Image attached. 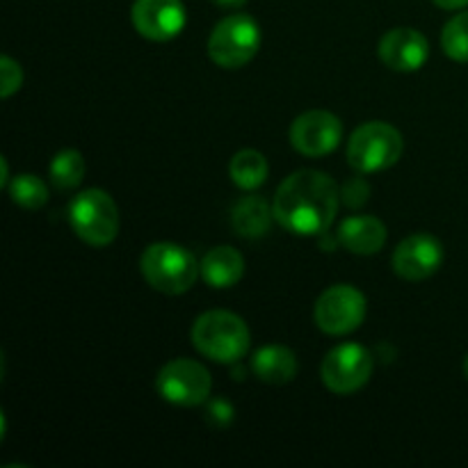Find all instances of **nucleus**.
I'll list each match as a JSON object with an SVG mask.
<instances>
[{"label":"nucleus","mask_w":468,"mask_h":468,"mask_svg":"<svg viewBox=\"0 0 468 468\" xmlns=\"http://www.w3.org/2000/svg\"><path fill=\"white\" fill-rule=\"evenodd\" d=\"M336 181L315 169H300L279 186L274 195V219L295 236H320L338 213Z\"/></svg>","instance_id":"1"},{"label":"nucleus","mask_w":468,"mask_h":468,"mask_svg":"<svg viewBox=\"0 0 468 468\" xmlns=\"http://www.w3.org/2000/svg\"><path fill=\"white\" fill-rule=\"evenodd\" d=\"M250 329L245 320L229 311H208L192 327V346L218 364H236L250 352Z\"/></svg>","instance_id":"2"},{"label":"nucleus","mask_w":468,"mask_h":468,"mask_svg":"<svg viewBox=\"0 0 468 468\" xmlns=\"http://www.w3.org/2000/svg\"><path fill=\"white\" fill-rule=\"evenodd\" d=\"M140 272L154 291L165 295H183L199 279L201 265L183 247L172 242H155L142 254Z\"/></svg>","instance_id":"3"},{"label":"nucleus","mask_w":468,"mask_h":468,"mask_svg":"<svg viewBox=\"0 0 468 468\" xmlns=\"http://www.w3.org/2000/svg\"><path fill=\"white\" fill-rule=\"evenodd\" d=\"M405 142L398 128L384 122H368L356 128L347 144V163L359 174H375L393 167L402 158Z\"/></svg>","instance_id":"4"},{"label":"nucleus","mask_w":468,"mask_h":468,"mask_svg":"<svg viewBox=\"0 0 468 468\" xmlns=\"http://www.w3.org/2000/svg\"><path fill=\"white\" fill-rule=\"evenodd\" d=\"M69 222L82 242L91 247H105L119 233V210L108 192L91 187L80 192L69 204Z\"/></svg>","instance_id":"5"},{"label":"nucleus","mask_w":468,"mask_h":468,"mask_svg":"<svg viewBox=\"0 0 468 468\" xmlns=\"http://www.w3.org/2000/svg\"><path fill=\"white\" fill-rule=\"evenodd\" d=\"M261 48V27L247 14H233L213 27L208 55L218 67L240 69L256 58Z\"/></svg>","instance_id":"6"},{"label":"nucleus","mask_w":468,"mask_h":468,"mask_svg":"<svg viewBox=\"0 0 468 468\" xmlns=\"http://www.w3.org/2000/svg\"><path fill=\"white\" fill-rule=\"evenodd\" d=\"M155 388L167 402L176 407H197L208 400L213 379L210 373L192 359H172L160 368Z\"/></svg>","instance_id":"7"},{"label":"nucleus","mask_w":468,"mask_h":468,"mask_svg":"<svg viewBox=\"0 0 468 468\" xmlns=\"http://www.w3.org/2000/svg\"><path fill=\"white\" fill-rule=\"evenodd\" d=\"M320 375L329 391L336 396H350L368 384L373 375V355L364 346L343 343L324 356Z\"/></svg>","instance_id":"8"},{"label":"nucleus","mask_w":468,"mask_h":468,"mask_svg":"<svg viewBox=\"0 0 468 468\" xmlns=\"http://www.w3.org/2000/svg\"><path fill=\"white\" fill-rule=\"evenodd\" d=\"M366 318V297L355 286L338 283L324 291L315 304V324L329 336H346L361 327Z\"/></svg>","instance_id":"9"},{"label":"nucleus","mask_w":468,"mask_h":468,"mask_svg":"<svg viewBox=\"0 0 468 468\" xmlns=\"http://www.w3.org/2000/svg\"><path fill=\"white\" fill-rule=\"evenodd\" d=\"M343 140V123L327 110H311L300 114L291 126V144L309 158L332 154Z\"/></svg>","instance_id":"10"},{"label":"nucleus","mask_w":468,"mask_h":468,"mask_svg":"<svg viewBox=\"0 0 468 468\" xmlns=\"http://www.w3.org/2000/svg\"><path fill=\"white\" fill-rule=\"evenodd\" d=\"M133 26L151 41H169L186 27V5L181 0H135Z\"/></svg>","instance_id":"11"},{"label":"nucleus","mask_w":468,"mask_h":468,"mask_svg":"<svg viewBox=\"0 0 468 468\" xmlns=\"http://www.w3.org/2000/svg\"><path fill=\"white\" fill-rule=\"evenodd\" d=\"M443 263V247L428 233L405 238L393 251V270L405 282H423L432 277Z\"/></svg>","instance_id":"12"},{"label":"nucleus","mask_w":468,"mask_h":468,"mask_svg":"<svg viewBox=\"0 0 468 468\" xmlns=\"http://www.w3.org/2000/svg\"><path fill=\"white\" fill-rule=\"evenodd\" d=\"M379 59L393 71H419L430 58V44L425 35L414 27H393L379 39Z\"/></svg>","instance_id":"13"},{"label":"nucleus","mask_w":468,"mask_h":468,"mask_svg":"<svg viewBox=\"0 0 468 468\" xmlns=\"http://www.w3.org/2000/svg\"><path fill=\"white\" fill-rule=\"evenodd\" d=\"M338 242L347 251L356 256H373L387 242V227L382 219L373 215H359V218L343 219L336 231Z\"/></svg>","instance_id":"14"},{"label":"nucleus","mask_w":468,"mask_h":468,"mask_svg":"<svg viewBox=\"0 0 468 468\" xmlns=\"http://www.w3.org/2000/svg\"><path fill=\"white\" fill-rule=\"evenodd\" d=\"M201 274L213 288H231L245 274V259L238 250L224 245L213 247L201 261Z\"/></svg>","instance_id":"15"},{"label":"nucleus","mask_w":468,"mask_h":468,"mask_svg":"<svg viewBox=\"0 0 468 468\" xmlns=\"http://www.w3.org/2000/svg\"><path fill=\"white\" fill-rule=\"evenodd\" d=\"M251 370L265 384H288L297 375V359L288 347L265 346L251 359Z\"/></svg>","instance_id":"16"},{"label":"nucleus","mask_w":468,"mask_h":468,"mask_svg":"<svg viewBox=\"0 0 468 468\" xmlns=\"http://www.w3.org/2000/svg\"><path fill=\"white\" fill-rule=\"evenodd\" d=\"M274 210L270 208L263 197L247 195L236 204L231 215V224L238 236L242 238H263L270 231Z\"/></svg>","instance_id":"17"},{"label":"nucleus","mask_w":468,"mask_h":468,"mask_svg":"<svg viewBox=\"0 0 468 468\" xmlns=\"http://www.w3.org/2000/svg\"><path fill=\"white\" fill-rule=\"evenodd\" d=\"M229 174H231V181L238 187H242V190H256L268 178V160H265L263 154H259L254 149L238 151L233 155Z\"/></svg>","instance_id":"18"},{"label":"nucleus","mask_w":468,"mask_h":468,"mask_svg":"<svg viewBox=\"0 0 468 468\" xmlns=\"http://www.w3.org/2000/svg\"><path fill=\"white\" fill-rule=\"evenodd\" d=\"M50 181L55 183V187L59 190H73L82 183L85 178V158L80 155V151L76 149H64L50 160Z\"/></svg>","instance_id":"19"},{"label":"nucleus","mask_w":468,"mask_h":468,"mask_svg":"<svg viewBox=\"0 0 468 468\" xmlns=\"http://www.w3.org/2000/svg\"><path fill=\"white\" fill-rule=\"evenodd\" d=\"M7 187L14 204L26 210H39L48 201V187H46V183L39 176H32V174L14 176Z\"/></svg>","instance_id":"20"},{"label":"nucleus","mask_w":468,"mask_h":468,"mask_svg":"<svg viewBox=\"0 0 468 468\" xmlns=\"http://www.w3.org/2000/svg\"><path fill=\"white\" fill-rule=\"evenodd\" d=\"M443 53L455 62H468V12L457 14L446 23L441 35Z\"/></svg>","instance_id":"21"},{"label":"nucleus","mask_w":468,"mask_h":468,"mask_svg":"<svg viewBox=\"0 0 468 468\" xmlns=\"http://www.w3.org/2000/svg\"><path fill=\"white\" fill-rule=\"evenodd\" d=\"M23 85V71H21V64L14 62L12 58L3 55L0 58V96L3 99H9L14 91L21 90Z\"/></svg>","instance_id":"22"},{"label":"nucleus","mask_w":468,"mask_h":468,"mask_svg":"<svg viewBox=\"0 0 468 468\" xmlns=\"http://www.w3.org/2000/svg\"><path fill=\"white\" fill-rule=\"evenodd\" d=\"M343 199H346V204H350L352 208H359V206L368 199V186H366L361 178L350 181L346 186V190H343Z\"/></svg>","instance_id":"23"},{"label":"nucleus","mask_w":468,"mask_h":468,"mask_svg":"<svg viewBox=\"0 0 468 468\" xmlns=\"http://www.w3.org/2000/svg\"><path fill=\"white\" fill-rule=\"evenodd\" d=\"M437 7L448 9V12H455V9H464L468 5V0H432Z\"/></svg>","instance_id":"24"},{"label":"nucleus","mask_w":468,"mask_h":468,"mask_svg":"<svg viewBox=\"0 0 468 468\" xmlns=\"http://www.w3.org/2000/svg\"><path fill=\"white\" fill-rule=\"evenodd\" d=\"M215 5H219V7H227V9H238L242 7V5L247 3V0H213Z\"/></svg>","instance_id":"25"},{"label":"nucleus","mask_w":468,"mask_h":468,"mask_svg":"<svg viewBox=\"0 0 468 468\" xmlns=\"http://www.w3.org/2000/svg\"><path fill=\"white\" fill-rule=\"evenodd\" d=\"M0 167H3V176H0V186H7V176H9L7 160H5V158H0Z\"/></svg>","instance_id":"26"},{"label":"nucleus","mask_w":468,"mask_h":468,"mask_svg":"<svg viewBox=\"0 0 468 468\" xmlns=\"http://www.w3.org/2000/svg\"><path fill=\"white\" fill-rule=\"evenodd\" d=\"M464 375H466V379H468V356L464 359Z\"/></svg>","instance_id":"27"}]
</instances>
